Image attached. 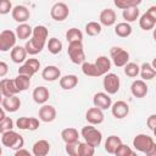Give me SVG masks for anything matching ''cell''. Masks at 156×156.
<instances>
[{
	"instance_id": "ab89813d",
	"label": "cell",
	"mask_w": 156,
	"mask_h": 156,
	"mask_svg": "<svg viewBox=\"0 0 156 156\" xmlns=\"http://www.w3.org/2000/svg\"><path fill=\"white\" fill-rule=\"evenodd\" d=\"M113 155H116V156H133L134 155V151L129 146H127V145H124V144L121 143L118 145V147L116 149V151H115Z\"/></svg>"
},
{
	"instance_id": "74e56055",
	"label": "cell",
	"mask_w": 156,
	"mask_h": 156,
	"mask_svg": "<svg viewBox=\"0 0 156 156\" xmlns=\"http://www.w3.org/2000/svg\"><path fill=\"white\" fill-rule=\"evenodd\" d=\"M95 154V147L84 143L79 141V147H78V156H93Z\"/></svg>"
},
{
	"instance_id": "e0dca14e",
	"label": "cell",
	"mask_w": 156,
	"mask_h": 156,
	"mask_svg": "<svg viewBox=\"0 0 156 156\" xmlns=\"http://www.w3.org/2000/svg\"><path fill=\"white\" fill-rule=\"evenodd\" d=\"M39 118L45 123L52 122L56 118V108L51 105L43 104V106L39 108Z\"/></svg>"
},
{
	"instance_id": "e575fe53",
	"label": "cell",
	"mask_w": 156,
	"mask_h": 156,
	"mask_svg": "<svg viewBox=\"0 0 156 156\" xmlns=\"http://www.w3.org/2000/svg\"><path fill=\"white\" fill-rule=\"evenodd\" d=\"M124 74L130 77V78H135L139 76V71H140V66L135 62H127L124 66Z\"/></svg>"
},
{
	"instance_id": "1f68e13d",
	"label": "cell",
	"mask_w": 156,
	"mask_h": 156,
	"mask_svg": "<svg viewBox=\"0 0 156 156\" xmlns=\"http://www.w3.org/2000/svg\"><path fill=\"white\" fill-rule=\"evenodd\" d=\"M13 80H15V84H16L18 91H24L30 85V77L24 76V74H18L16 78H13Z\"/></svg>"
},
{
	"instance_id": "60d3db41",
	"label": "cell",
	"mask_w": 156,
	"mask_h": 156,
	"mask_svg": "<svg viewBox=\"0 0 156 156\" xmlns=\"http://www.w3.org/2000/svg\"><path fill=\"white\" fill-rule=\"evenodd\" d=\"M13 128V121L10 117H5L2 121H0V133L2 134L4 132L11 130Z\"/></svg>"
},
{
	"instance_id": "ffe728a7",
	"label": "cell",
	"mask_w": 156,
	"mask_h": 156,
	"mask_svg": "<svg viewBox=\"0 0 156 156\" xmlns=\"http://www.w3.org/2000/svg\"><path fill=\"white\" fill-rule=\"evenodd\" d=\"M130 91L133 94V96L135 98H144L147 94V85L145 83V80L143 79H136L130 85Z\"/></svg>"
},
{
	"instance_id": "f1b7e54d",
	"label": "cell",
	"mask_w": 156,
	"mask_h": 156,
	"mask_svg": "<svg viewBox=\"0 0 156 156\" xmlns=\"http://www.w3.org/2000/svg\"><path fill=\"white\" fill-rule=\"evenodd\" d=\"M139 9L138 6H130V7H127L123 10L122 12V16L123 18L126 20V22H135L138 18H139Z\"/></svg>"
},
{
	"instance_id": "681fc988",
	"label": "cell",
	"mask_w": 156,
	"mask_h": 156,
	"mask_svg": "<svg viewBox=\"0 0 156 156\" xmlns=\"http://www.w3.org/2000/svg\"><path fill=\"white\" fill-rule=\"evenodd\" d=\"M7 72H9V66H7V63L4 62V61H0V78L5 77V76L7 74Z\"/></svg>"
},
{
	"instance_id": "f6af8a7d",
	"label": "cell",
	"mask_w": 156,
	"mask_h": 156,
	"mask_svg": "<svg viewBox=\"0 0 156 156\" xmlns=\"http://www.w3.org/2000/svg\"><path fill=\"white\" fill-rule=\"evenodd\" d=\"M24 63H26L27 66H29V67L34 71V73H37V72L39 71V68H40V62H39V60H37V58H26Z\"/></svg>"
},
{
	"instance_id": "7bdbcfd3",
	"label": "cell",
	"mask_w": 156,
	"mask_h": 156,
	"mask_svg": "<svg viewBox=\"0 0 156 156\" xmlns=\"http://www.w3.org/2000/svg\"><path fill=\"white\" fill-rule=\"evenodd\" d=\"M29 121H30V117H20L16 121V126L21 130H28L29 129Z\"/></svg>"
},
{
	"instance_id": "4dcf8cb0",
	"label": "cell",
	"mask_w": 156,
	"mask_h": 156,
	"mask_svg": "<svg viewBox=\"0 0 156 156\" xmlns=\"http://www.w3.org/2000/svg\"><path fill=\"white\" fill-rule=\"evenodd\" d=\"M132 26L128 22H121L117 23V26L115 27V33L116 35H118L119 38H127L132 34Z\"/></svg>"
},
{
	"instance_id": "b9f144b4",
	"label": "cell",
	"mask_w": 156,
	"mask_h": 156,
	"mask_svg": "<svg viewBox=\"0 0 156 156\" xmlns=\"http://www.w3.org/2000/svg\"><path fill=\"white\" fill-rule=\"evenodd\" d=\"M78 147H79V141H74L66 144L65 150L69 156H78Z\"/></svg>"
},
{
	"instance_id": "d6986e66",
	"label": "cell",
	"mask_w": 156,
	"mask_h": 156,
	"mask_svg": "<svg viewBox=\"0 0 156 156\" xmlns=\"http://www.w3.org/2000/svg\"><path fill=\"white\" fill-rule=\"evenodd\" d=\"M41 77L46 82H55L61 77V71L58 67H56L54 65H49L43 69Z\"/></svg>"
},
{
	"instance_id": "603a6c76",
	"label": "cell",
	"mask_w": 156,
	"mask_h": 156,
	"mask_svg": "<svg viewBox=\"0 0 156 156\" xmlns=\"http://www.w3.org/2000/svg\"><path fill=\"white\" fill-rule=\"evenodd\" d=\"M27 58V51L24 46L21 45H15L11 49V60L15 63H23Z\"/></svg>"
},
{
	"instance_id": "3957f363",
	"label": "cell",
	"mask_w": 156,
	"mask_h": 156,
	"mask_svg": "<svg viewBox=\"0 0 156 156\" xmlns=\"http://www.w3.org/2000/svg\"><path fill=\"white\" fill-rule=\"evenodd\" d=\"M1 143L4 146L9 147V149H12V150H18L21 147H23L24 145V139L21 134H18L17 132L15 130H7V132H4L2 133V136H1Z\"/></svg>"
},
{
	"instance_id": "836d02e7",
	"label": "cell",
	"mask_w": 156,
	"mask_h": 156,
	"mask_svg": "<svg viewBox=\"0 0 156 156\" xmlns=\"http://www.w3.org/2000/svg\"><path fill=\"white\" fill-rule=\"evenodd\" d=\"M102 30V27L99 22H95V21H91V22H88L85 24V33L90 37H96L101 33Z\"/></svg>"
},
{
	"instance_id": "11a10c76",
	"label": "cell",
	"mask_w": 156,
	"mask_h": 156,
	"mask_svg": "<svg viewBox=\"0 0 156 156\" xmlns=\"http://www.w3.org/2000/svg\"><path fill=\"white\" fill-rule=\"evenodd\" d=\"M1 152H2V150H1V146H0V155H1Z\"/></svg>"
},
{
	"instance_id": "5bb4252c",
	"label": "cell",
	"mask_w": 156,
	"mask_h": 156,
	"mask_svg": "<svg viewBox=\"0 0 156 156\" xmlns=\"http://www.w3.org/2000/svg\"><path fill=\"white\" fill-rule=\"evenodd\" d=\"M11 15H12V18L18 22V23H26L28 20H29V16H30V12L29 10L23 6V5H17L12 9L11 11Z\"/></svg>"
},
{
	"instance_id": "30bf717a",
	"label": "cell",
	"mask_w": 156,
	"mask_h": 156,
	"mask_svg": "<svg viewBox=\"0 0 156 156\" xmlns=\"http://www.w3.org/2000/svg\"><path fill=\"white\" fill-rule=\"evenodd\" d=\"M93 104L95 107H99L100 110H107L111 107L112 105V100L110 98V95L105 91H100V93H96L94 96H93Z\"/></svg>"
},
{
	"instance_id": "f35d334b",
	"label": "cell",
	"mask_w": 156,
	"mask_h": 156,
	"mask_svg": "<svg viewBox=\"0 0 156 156\" xmlns=\"http://www.w3.org/2000/svg\"><path fill=\"white\" fill-rule=\"evenodd\" d=\"M141 1L143 0H113L115 5L121 10H124L130 6H139L141 4Z\"/></svg>"
},
{
	"instance_id": "8fae6325",
	"label": "cell",
	"mask_w": 156,
	"mask_h": 156,
	"mask_svg": "<svg viewBox=\"0 0 156 156\" xmlns=\"http://www.w3.org/2000/svg\"><path fill=\"white\" fill-rule=\"evenodd\" d=\"M111 112H112L115 118L122 119V118L128 116V113H129V105L126 101H123V100H118L113 105H111Z\"/></svg>"
},
{
	"instance_id": "db71d44e",
	"label": "cell",
	"mask_w": 156,
	"mask_h": 156,
	"mask_svg": "<svg viewBox=\"0 0 156 156\" xmlns=\"http://www.w3.org/2000/svg\"><path fill=\"white\" fill-rule=\"evenodd\" d=\"M2 99H4V96H2V94H1V91H0V104L2 102Z\"/></svg>"
},
{
	"instance_id": "f907efd6",
	"label": "cell",
	"mask_w": 156,
	"mask_h": 156,
	"mask_svg": "<svg viewBox=\"0 0 156 156\" xmlns=\"http://www.w3.org/2000/svg\"><path fill=\"white\" fill-rule=\"evenodd\" d=\"M146 13H147L149 16H151L152 18H155V20H156V6H150V7L147 9Z\"/></svg>"
},
{
	"instance_id": "ac0fdd59",
	"label": "cell",
	"mask_w": 156,
	"mask_h": 156,
	"mask_svg": "<svg viewBox=\"0 0 156 156\" xmlns=\"http://www.w3.org/2000/svg\"><path fill=\"white\" fill-rule=\"evenodd\" d=\"M32 98H33L34 102H37V104H39V105H43V104H45V102L49 100V98H50V91H49V89H48L46 87L40 85V87H37V88L33 90Z\"/></svg>"
},
{
	"instance_id": "2e32d148",
	"label": "cell",
	"mask_w": 156,
	"mask_h": 156,
	"mask_svg": "<svg viewBox=\"0 0 156 156\" xmlns=\"http://www.w3.org/2000/svg\"><path fill=\"white\" fill-rule=\"evenodd\" d=\"M116 12L112 9H104L99 15V23L105 27H111L116 23Z\"/></svg>"
},
{
	"instance_id": "7dc6e473",
	"label": "cell",
	"mask_w": 156,
	"mask_h": 156,
	"mask_svg": "<svg viewBox=\"0 0 156 156\" xmlns=\"http://www.w3.org/2000/svg\"><path fill=\"white\" fill-rule=\"evenodd\" d=\"M146 124H147V127H149L150 130L155 132V129H156V115L155 113H152V115L149 116V118L146 121Z\"/></svg>"
},
{
	"instance_id": "44dd1931",
	"label": "cell",
	"mask_w": 156,
	"mask_h": 156,
	"mask_svg": "<svg viewBox=\"0 0 156 156\" xmlns=\"http://www.w3.org/2000/svg\"><path fill=\"white\" fill-rule=\"evenodd\" d=\"M50 151V143L45 139H40L33 144L32 154L34 156H46Z\"/></svg>"
},
{
	"instance_id": "7c38bea8",
	"label": "cell",
	"mask_w": 156,
	"mask_h": 156,
	"mask_svg": "<svg viewBox=\"0 0 156 156\" xmlns=\"http://www.w3.org/2000/svg\"><path fill=\"white\" fill-rule=\"evenodd\" d=\"M0 91L2 96H11V95H17L20 91L15 84L13 79L10 78H2L0 80Z\"/></svg>"
},
{
	"instance_id": "f546056e",
	"label": "cell",
	"mask_w": 156,
	"mask_h": 156,
	"mask_svg": "<svg viewBox=\"0 0 156 156\" xmlns=\"http://www.w3.org/2000/svg\"><path fill=\"white\" fill-rule=\"evenodd\" d=\"M155 24H156V20L149 16L146 12L143 13L139 18V26L143 30H151L155 27Z\"/></svg>"
},
{
	"instance_id": "c3c4849f",
	"label": "cell",
	"mask_w": 156,
	"mask_h": 156,
	"mask_svg": "<svg viewBox=\"0 0 156 156\" xmlns=\"http://www.w3.org/2000/svg\"><path fill=\"white\" fill-rule=\"evenodd\" d=\"M38 128H39V121H38L37 118H34V117H30V121H29V129H28V130L34 132V130H37Z\"/></svg>"
},
{
	"instance_id": "7402d4cb",
	"label": "cell",
	"mask_w": 156,
	"mask_h": 156,
	"mask_svg": "<svg viewBox=\"0 0 156 156\" xmlns=\"http://www.w3.org/2000/svg\"><path fill=\"white\" fill-rule=\"evenodd\" d=\"M94 63L96 66V69H98L100 77L104 76V74H106L111 69V60L107 56H99L95 60Z\"/></svg>"
},
{
	"instance_id": "9a60e30c",
	"label": "cell",
	"mask_w": 156,
	"mask_h": 156,
	"mask_svg": "<svg viewBox=\"0 0 156 156\" xmlns=\"http://www.w3.org/2000/svg\"><path fill=\"white\" fill-rule=\"evenodd\" d=\"M1 106L5 111L7 112H16L21 107V100L17 95H11V96H4Z\"/></svg>"
},
{
	"instance_id": "5b68a950",
	"label": "cell",
	"mask_w": 156,
	"mask_h": 156,
	"mask_svg": "<svg viewBox=\"0 0 156 156\" xmlns=\"http://www.w3.org/2000/svg\"><path fill=\"white\" fill-rule=\"evenodd\" d=\"M67 54H68L71 61L74 65H82L85 61V52H84L83 43L82 41H72V43H68Z\"/></svg>"
},
{
	"instance_id": "bcb514c9",
	"label": "cell",
	"mask_w": 156,
	"mask_h": 156,
	"mask_svg": "<svg viewBox=\"0 0 156 156\" xmlns=\"http://www.w3.org/2000/svg\"><path fill=\"white\" fill-rule=\"evenodd\" d=\"M18 74H24V76H28V77L32 78L35 73H34V71H33L29 66H27L26 63H23V65H21L20 68H18Z\"/></svg>"
},
{
	"instance_id": "d590c367",
	"label": "cell",
	"mask_w": 156,
	"mask_h": 156,
	"mask_svg": "<svg viewBox=\"0 0 156 156\" xmlns=\"http://www.w3.org/2000/svg\"><path fill=\"white\" fill-rule=\"evenodd\" d=\"M66 39L68 43L72 41H83V33L78 28H69L66 33Z\"/></svg>"
},
{
	"instance_id": "9c48e42d",
	"label": "cell",
	"mask_w": 156,
	"mask_h": 156,
	"mask_svg": "<svg viewBox=\"0 0 156 156\" xmlns=\"http://www.w3.org/2000/svg\"><path fill=\"white\" fill-rule=\"evenodd\" d=\"M68 15H69V9L65 2H56L50 10L51 18L57 22L65 21L68 17Z\"/></svg>"
},
{
	"instance_id": "4fadbf2b",
	"label": "cell",
	"mask_w": 156,
	"mask_h": 156,
	"mask_svg": "<svg viewBox=\"0 0 156 156\" xmlns=\"http://www.w3.org/2000/svg\"><path fill=\"white\" fill-rule=\"evenodd\" d=\"M104 112L102 110H100L99 107H91L85 113V119L88 121L89 124H93V126H96V124H100L104 122Z\"/></svg>"
},
{
	"instance_id": "f5cc1de1",
	"label": "cell",
	"mask_w": 156,
	"mask_h": 156,
	"mask_svg": "<svg viewBox=\"0 0 156 156\" xmlns=\"http://www.w3.org/2000/svg\"><path fill=\"white\" fill-rule=\"evenodd\" d=\"M5 117H6V115H5V110H4L2 107H0V121H2Z\"/></svg>"
},
{
	"instance_id": "4316f807",
	"label": "cell",
	"mask_w": 156,
	"mask_h": 156,
	"mask_svg": "<svg viewBox=\"0 0 156 156\" xmlns=\"http://www.w3.org/2000/svg\"><path fill=\"white\" fill-rule=\"evenodd\" d=\"M32 30H33V28L29 24H27V23H20L17 26L15 33H16V37L20 40H26V39H28L32 35Z\"/></svg>"
},
{
	"instance_id": "52a82bcc",
	"label": "cell",
	"mask_w": 156,
	"mask_h": 156,
	"mask_svg": "<svg viewBox=\"0 0 156 156\" xmlns=\"http://www.w3.org/2000/svg\"><path fill=\"white\" fill-rule=\"evenodd\" d=\"M16 33L10 29H5L0 32V51L6 52L10 51L15 45H16Z\"/></svg>"
},
{
	"instance_id": "d4e9b609",
	"label": "cell",
	"mask_w": 156,
	"mask_h": 156,
	"mask_svg": "<svg viewBox=\"0 0 156 156\" xmlns=\"http://www.w3.org/2000/svg\"><path fill=\"white\" fill-rule=\"evenodd\" d=\"M139 74H140L143 80H151L156 76V69H155L154 65H151L149 62H145V63H143L140 66Z\"/></svg>"
},
{
	"instance_id": "277c9868",
	"label": "cell",
	"mask_w": 156,
	"mask_h": 156,
	"mask_svg": "<svg viewBox=\"0 0 156 156\" xmlns=\"http://www.w3.org/2000/svg\"><path fill=\"white\" fill-rule=\"evenodd\" d=\"M80 135L84 138V141L94 147L99 146L102 141V134L100 130H98L93 124L85 126L80 130Z\"/></svg>"
},
{
	"instance_id": "816d5d0a",
	"label": "cell",
	"mask_w": 156,
	"mask_h": 156,
	"mask_svg": "<svg viewBox=\"0 0 156 156\" xmlns=\"http://www.w3.org/2000/svg\"><path fill=\"white\" fill-rule=\"evenodd\" d=\"M15 155H16V156H22V155L29 156L30 154H29V151H28V150H24L23 147H21V149H18V150H16V151H15Z\"/></svg>"
},
{
	"instance_id": "ba28073f",
	"label": "cell",
	"mask_w": 156,
	"mask_h": 156,
	"mask_svg": "<svg viewBox=\"0 0 156 156\" xmlns=\"http://www.w3.org/2000/svg\"><path fill=\"white\" fill-rule=\"evenodd\" d=\"M110 56H111V61L113 62V65L116 67H123L129 61V54L119 46L111 48Z\"/></svg>"
},
{
	"instance_id": "cb8c5ba5",
	"label": "cell",
	"mask_w": 156,
	"mask_h": 156,
	"mask_svg": "<svg viewBox=\"0 0 156 156\" xmlns=\"http://www.w3.org/2000/svg\"><path fill=\"white\" fill-rule=\"evenodd\" d=\"M78 84V77L76 74H66L63 77H60V87L63 90H71L76 88Z\"/></svg>"
},
{
	"instance_id": "83f0119b",
	"label": "cell",
	"mask_w": 156,
	"mask_h": 156,
	"mask_svg": "<svg viewBox=\"0 0 156 156\" xmlns=\"http://www.w3.org/2000/svg\"><path fill=\"white\" fill-rule=\"evenodd\" d=\"M121 143H122V140H121L119 136H117V135H110V136L106 139V141H105V150H106L108 154L113 155L115 151H116V149L118 147V145H119Z\"/></svg>"
},
{
	"instance_id": "6da1fadb",
	"label": "cell",
	"mask_w": 156,
	"mask_h": 156,
	"mask_svg": "<svg viewBox=\"0 0 156 156\" xmlns=\"http://www.w3.org/2000/svg\"><path fill=\"white\" fill-rule=\"evenodd\" d=\"M32 38L26 43L24 49L29 55H37L41 52L48 39V28L45 26H35L32 30Z\"/></svg>"
},
{
	"instance_id": "484cf974",
	"label": "cell",
	"mask_w": 156,
	"mask_h": 156,
	"mask_svg": "<svg viewBox=\"0 0 156 156\" xmlns=\"http://www.w3.org/2000/svg\"><path fill=\"white\" fill-rule=\"evenodd\" d=\"M61 138L62 140L68 144V143H74V141H78V138H79V133L76 128H65L62 132H61Z\"/></svg>"
},
{
	"instance_id": "d6a6232c",
	"label": "cell",
	"mask_w": 156,
	"mask_h": 156,
	"mask_svg": "<svg viewBox=\"0 0 156 156\" xmlns=\"http://www.w3.org/2000/svg\"><path fill=\"white\" fill-rule=\"evenodd\" d=\"M46 48H48V50H49L50 54L56 55V54H60L61 52V50H62V43H61L60 39H57V38L54 37V38H50L48 40Z\"/></svg>"
},
{
	"instance_id": "7a4b0ae2",
	"label": "cell",
	"mask_w": 156,
	"mask_h": 156,
	"mask_svg": "<svg viewBox=\"0 0 156 156\" xmlns=\"http://www.w3.org/2000/svg\"><path fill=\"white\" fill-rule=\"evenodd\" d=\"M133 146L135 150L146 154L147 156L156 155V144L152 136L147 134H136L133 139Z\"/></svg>"
},
{
	"instance_id": "8d00e7d4",
	"label": "cell",
	"mask_w": 156,
	"mask_h": 156,
	"mask_svg": "<svg viewBox=\"0 0 156 156\" xmlns=\"http://www.w3.org/2000/svg\"><path fill=\"white\" fill-rule=\"evenodd\" d=\"M82 72L88 76V77H100L99 76V72L96 69V66L95 63H91V62H83L82 63Z\"/></svg>"
},
{
	"instance_id": "ee69618b",
	"label": "cell",
	"mask_w": 156,
	"mask_h": 156,
	"mask_svg": "<svg viewBox=\"0 0 156 156\" xmlns=\"http://www.w3.org/2000/svg\"><path fill=\"white\" fill-rule=\"evenodd\" d=\"M12 11V4L10 0H0V15H7Z\"/></svg>"
},
{
	"instance_id": "8992f818",
	"label": "cell",
	"mask_w": 156,
	"mask_h": 156,
	"mask_svg": "<svg viewBox=\"0 0 156 156\" xmlns=\"http://www.w3.org/2000/svg\"><path fill=\"white\" fill-rule=\"evenodd\" d=\"M102 87L105 89V91L108 94V95H112V94H116L118 93L119 90V87H121V80H119V77L115 73H106L104 74V79H102Z\"/></svg>"
}]
</instances>
